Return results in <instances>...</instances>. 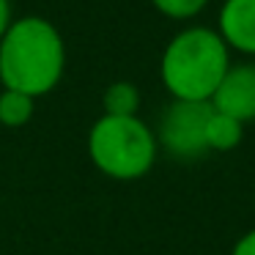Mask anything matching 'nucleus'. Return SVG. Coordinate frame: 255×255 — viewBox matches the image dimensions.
Listing matches in <instances>:
<instances>
[{"mask_svg": "<svg viewBox=\"0 0 255 255\" xmlns=\"http://www.w3.org/2000/svg\"><path fill=\"white\" fill-rule=\"evenodd\" d=\"M66 72V44L50 19L28 14L11 19L0 39V83L39 99L55 91Z\"/></svg>", "mask_w": 255, "mask_h": 255, "instance_id": "nucleus-1", "label": "nucleus"}, {"mask_svg": "<svg viewBox=\"0 0 255 255\" xmlns=\"http://www.w3.org/2000/svg\"><path fill=\"white\" fill-rule=\"evenodd\" d=\"M231 69V50L214 28L192 25L167 41L159 77L176 102H209Z\"/></svg>", "mask_w": 255, "mask_h": 255, "instance_id": "nucleus-2", "label": "nucleus"}, {"mask_svg": "<svg viewBox=\"0 0 255 255\" xmlns=\"http://www.w3.org/2000/svg\"><path fill=\"white\" fill-rule=\"evenodd\" d=\"M156 154V134L137 116H102L88 132V156L94 167L116 181L148 176Z\"/></svg>", "mask_w": 255, "mask_h": 255, "instance_id": "nucleus-3", "label": "nucleus"}, {"mask_svg": "<svg viewBox=\"0 0 255 255\" xmlns=\"http://www.w3.org/2000/svg\"><path fill=\"white\" fill-rule=\"evenodd\" d=\"M211 116L209 102H176L162 110L156 127V145L176 159H198L209 154L206 148V124Z\"/></svg>", "mask_w": 255, "mask_h": 255, "instance_id": "nucleus-4", "label": "nucleus"}, {"mask_svg": "<svg viewBox=\"0 0 255 255\" xmlns=\"http://www.w3.org/2000/svg\"><path fill=\"white\" fill-rule=\"evenodd\" d=\"M209 105L222 116L236 118L239 124L255 121V63H239L228 69Z\"/></svg>", "mask_w": 255, "mask_h": 255, "instance_id": "nucleus-5", "label": "nucleus"}, {"mask_svg": "<svg viewBox=\"0 0 255 255\" xmlns=\"http://www.w3.org/2000/svg\"><path fill=\"white\" fill-rule=\"evenodd\" d=\"M217 33L242 55H255V0H225L217 17Z\"/></svg>", "mask_w": 255, "mask_h": 255, "instance_id": "nucleus-6", "label": "nucleus"}, {"mask_svg": "<svg viewBox=\"0 0 255 255\" xmlns=\"http://www.w3.org/2000/svg\"><path fill=\"white\" fill-rule=\"evenodd\" d=\"M244 137V124L236 118L222 116L211 107L209 124H206V148L209 151H233Z\"/></svg>", "mask_w": 255, "mask_h": 255, "instance_id": "nucleus-7", "label": "nucleus"}, {"mask_svg": "<svg viewBox=\"0 0 255 255\" xmlns=\"http://www.w3.org/2000/svg\"><path fill=\"white\" fill-rule=\"evenodd\" d=\"M36 113V99L19 94V91H0V124L8 129H19L25 124H30Z\"/></svg>", "mask_w": 255, "mask_h": 255, "instance_id": "nucleus-8", "label": "nucleus"}, {"mask_svg": "<svg viewBox=\"0 0 255 255\" xmlns=\"http://www.w3.org/2000/svg\"><path fill=\"white\" fill-rule=\"evenodd\" d=\"M105 116H137L140 107V91L127 80H118L105 91Z\"/></svg>", "mask_w": 255, "mask_h": 255, "instance_id": "nucleus-9", "label": "nucleus"}, {"mask_svg": "<svg viewBox=\"0 0 255 255\" xmlns=\"http://www.w3.org/2000/svg\"><path fill=\"white\" fill-rule=\"evenodd\" d=\"M154 8L167 19H176V22H184V19H192L209 6V0H151Z\"/></svg>", "mask_w": 255, "mask_h": 255, "instance_id": "nucleus-10", "label": "nucleus"}, {"mask_svg": "<svg viewBox=\"0 0 255 255\" xmlns=\"http://www.w3.org/2000/svg\"><path fill=\"white\" fill-rule=\"evenodd\" d=\"M231 255H255V228H253V231H247L236 244H233Z\"/></svg>", "mask_w": 255, "mask_h": 255, "instance_id": "nucleus-11", "label": "nucleus"}, {"mask_svg": "<svg viewBox=\"0 0 255 255\" xmlns=\"http://www.w3.org/2000/svg\"><path fill=\"white\" fill-rule=\"evenodd\" d=\"M11 25V0H0V39Z\"/></svg>", "mask_w": 255, "mask_h": 255, "instance_id": "nucleus-12", "label": "nucleus"}]
</instances>
